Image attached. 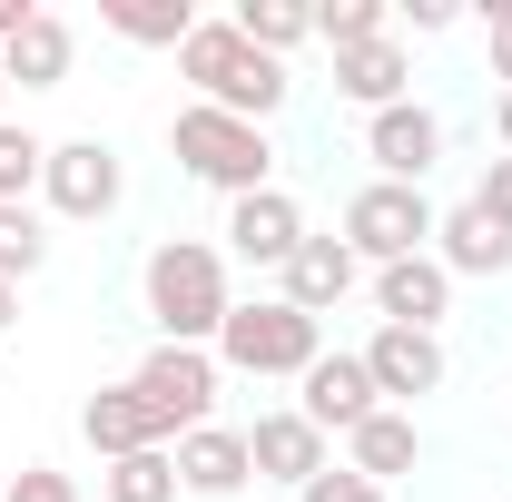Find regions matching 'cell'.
<instances>
[{
	"label": "cell",
	"mask_w": 512,
	"mask_h": 502,
	"mask_svg": "<svg viewBox=\"0 0 512 502\" xmlns=\"http://www.w3.org/2000/svg\"><path fill=\"white\" fill-rule=\"evenodd\" d=\"M365 493H375L365 473H345V463H325V473H316V483H306L296 502H365Z\"/></svg>",
	"instance_id": "cell-28"
},
{
	"label": "cell",
	"mask_w": 512,
	"mask_h": 502,
	"mask_svg": "<svg viewBox=\"0 0 512 502\" xmlns=\"http://www.w3.org/2000/svg\"><path fill=\"white\" fill-rule=\"evenodd\" d=\"M227 247L247 256V266H276L286 276V256L306 247V207L286 188H256V197H227Z\"/></svg>",
	"instance_id": "cell-10"
},
{
	"label": "cell",
	"mask_w": 512,
	"mask_h": 502,
	"mask_svg": "<svg viewBox=\"0 0 512 502\" xmlns=\"http://www.w3.org/2000/svg\"><path fill=\"white\" fill-rule=\"evenodd\" d=\"M365 375L384 404H414V394H444V335H414V325H375L365 335Z\"/></svg>",
	"instance_id": "cell-9"
},
{
	"label": "cell",
	"mask_w": 512,
	"mask_h": 502,
	"mask_svg": "<svg viewBox=\"0 0 512 502\" xmlns=\"http://www.w3.org/2000/svg\"><path fill=\"white\" fill-rule=\"evenodd\" d=\"M247 463H256V483H296V493H306V483L325 473V434L296 414V404H286V414H256L247 424Z\"/></svg>",
	"instance_id": "cell-14"
},
{
	"label": "cell",
	"mask_w": 512,
	"mask_h": 502,
	"mask_svg": "<svg viewBox=\"0 0 512 502\" xmlns=\"http://www.w3.org/2000/svg\"><path fill=\"white\" fill-rule=\"evenodd\" d=\"M434 197L424 188H384V178H365V188L345 197V247H355V266L375 276V266H404V256H434Z\"/></svg>",
	"instance_id": "cell-5"
},
{
	"label": "cell",
	"mask_w": 512,
	"mask_h": 502,
	"mask_svg": "<svg viewBox=\"0 0 512 502\" xmlns=\"http://www.w3.org/2000/svg\"><path fill=\"white\" fill-rule=\"evenodd\" d=\"M375 315L384 325H414V335H434L453 315V276L434 256H404V266H375Z\"/></svg>",
	"instance_id": "cell-17"
},
{
	"label": "cell",
	"mask_w": 512,
	"mask_h": 502,
	"mask_svg": "<svg viewBox=\"0 0 512 502\" xmlns=\"http://www.w3.org/2000/svg\"><path fill=\"white\" fill-rule=\"evenodd\" d=\"M10 325H20V286H0V335H10Z\"/></svg>",
	"instance_id": "cell-33"
},
{
	"label": "cell",
	"mask_w": 512,
	"mask_h": 502,
	"mask_svg": "<svg viewBox=\"0 0 512 502\" xmlns=\"http://www.w3.org/2000/svg\"><path fill=\"white\" fill-rule=\"evenodd\" d=\"M365 158H375L384 188H424V178H434V158H444V119H434L424 99L375 109V119H365Z\"/></svg>",
	"instance_id": "cell-8"
},
{
	"label": "cell",
	"mask_w": 512,
	"mask_h": 502,
	"mask_svg": "<svg viewBox=\"0 0 512 502\" xmlns=\"http://www.w3.org/2000/svg\"><path fill=\"white\" fill-rule=\"evenodd\" d=\"M434 266H444L453 286H463V276H512V227H493V217L463 197V207L434 217Z\"/></svg>",
	"instance_id": "cell-16"
},
{
	"label": "cell",
	"mask_w": 512,
	"mask_h": 502,
	"mask_svg": "<svg viewBox=\"0 0 512 502\" xmlns=\"http://www.w3.org/2000/svg\"><path fill=\"white\" fill-rule=\"evenodd\" d=\"M227 20H237V40L266 50V60H286L296 40H316V10H306V0H237Z\"/></svg>",
	"instance_id": "cell-22"
},
{
	"label": "cell",
	"mask_w": 512,
	"mask_h": 502,
	"mask_svg": "<svg viewBox=\"0 0 512 502\" xmlns=\"http://www.w3.org/2000/svg\"><path fill=\"white\" fill-rule=\"evenodd\" d=\"M335 99H355L365 119H375V109H404V99H414V60H404V40L335 50Z\"/></svg>",
	"instance_id": "cell-18"
},
{
	"label": "cell",
	"mask_w": 512,
	"mask_h": 502,
	"mask_svg": "<svg viewBox=\"0 0 512 502\" xmlns=\"http://www.w3.org/2000/svg\"><path fill=\"white\" fill-rule=\"evenodd\" d=\"M296 414H306L316 434H355L365 414H384L365 355H316V365H306V394H296Z\"/></svg>",
	"instance_id": "cell-11"
},
{
	"label": "cell",
	"mask_w": 512,
	"mask_h": 502,
	"mask_svg": "<svg viewBox=\"0 0 512 502\" xmlns=\"http://www.w3.org/2000/svg\"><path fill=\"white\" fill-rule=\"evenodd\" d=\"M168 158L188 168L197 188H217V197L276 188V148H266V128H256V119H227V109H207V99H188V109L168 119Z\"/></svg>",
	"instance_id": "cell-3"
},
{
	"label": "cell",
	"mask_w": 512,
	"mask_h": 502,
	"mask_svg": "<svg viewBox=\"0 0 512 502\" xmlns=\"http://www.w3.org/2000/svg\"><path fill=\"white\" fill-rule=\"evenodd\" d=\"M325 355V325L306 306H286V296H237V315L217 325V365L227 375H296L306 384V365Z\"/></svg>",
	"instance_id": "cell-4"
},
{
	"label": "cell",
	"mask_w": 512,
	"mask_h": 502,
	"mask_svg": "<svg viewBox=\"0 0 512 502\" xmlns=\"http://www.w3.org/2000/svg\"><path fill=\"white\" fill-rule=\"evenodd\" d=\"M79 434H89V453H99V463H128V453H168L158 414L138 404V384H99V394L79 404Z\"/></svg>",
	"instance_id": "cell-15"
},
{
	"label": "cell",
	"mask_w": 512,
	"mask_h": 502,
	"mask_svg": "<svg viewBox=\"0 0 512 502\" xmlns=\"http://www.w3.org/2000/svg\"><path fill=\"white\" fill-rule=\"evenodd\" d=\"M40 266H50L40 207H0V286H20V276H40Z\"/></svg>",
	"instance_id": "cell-24"
},
{
	"label": "cell",
	"mask_w": 512,
	"mask_h": 502,
	"mask_svg": "<svg viewBox=\"0 0 512 502\" xmlns=\"http://www.w3.org/2000/svg\"><path fill=\"white\" fill-rule=\"evenodd\" d=\"M69 60H79L69 20H60V10H40V20H30V30L0 50V79H10V89H60V79H69Z\"/></svg>",
	"instance_id": "cell-20"
},
{
	"label": "cell",
	"mask_w": 512,
	"mask_h": 502,
	"mask_svg": "<svg viewBox=\"0 0 512 502\" xmlns=\"http://www.w3.org/2000/svg\"><path fill=\"white\" fill-rule=\"evenodd\" d=\"M128 384H138V404L158 414V434L178 443V434H197V424H217V384H227V365H217L207 345H148Z\"/></svg>",
	"instance_id": "cell-6"
},
{
	"label": "cell",
	"mask_w": 512,
	"mask_h": 502,
	"mask_svg": "<svg viewBox=\"0 0 512 502\" xmlns=\"http://www.w3.org/2000/svg\"><path fill=\"white\" fill-rule=\"evenodd\" d=\"M168 453H178V493H197V502H237L256 483L247 434H237V424H197V434H178Z\"/></svg>",
	"instance_id": "cell-13"
},
{
	"label": "cell",
	"mask_w": 512,
	"mask_h": 502,
	"mask_svg": "<svg viewBox=\"0 0 512 502\" xmlns=\"http://www.w3.org/2000/svg\"><path fill=\"white\" fill-rule=\"evenodd\" d=\"M0 502H79V483H69L60 463H20V483H10Z\"/></svg>",
	"instance_id": "cell-27"
},
{
	"label": "cell",
	"mask_w": 512,
	"mask_h": 502,
	"mask_svg": "<svg viewBox=\"0 0 512 502\" xmlns=\"http://www.w3.org/2000/svg\"><path fill=\"white\" fill-rule=\"evenodd\" d=\"M138 296H148L158 345H207V355H217V325L237 315L227 247H207V237H158L148 266H138Z\"/></svg>",
	"instance_id": "cell-1"
},
{
	"label": "cell",
	"mask_w": 512,
	"mask_h": 502,
	"mask_svg": "<svg viewBox=\"0 0 512 502\" xmlns=\"http://www.w3.org/2000/svg\"><path fill=\"white\" fill-rule=\"evenodd\" d=\"M316 40H325V50H365V40H394V10H384V0H335V10H316Z\"/></svg>",
	"instance_id": "cell-26"
},
{
	"label": "cell",
	"mask_w": 512,
	"mask_h": 502,
	"mask_svg": "<svg viewBox=\"0 0 512 502\" xmlns=\"http://www.w3.org/2000/svg\"><path fill=\"white\" fill-rule=\"evenodd\" d=\"M40 168H50V138H30L20 119H0V207H30Z\"/></svg>",
	"instance_id": "cell-25"
},
{
	"label": "cell",
	"mask_w": 512,
	"mask_h": 502,
	"mask_svg": "<svg viewBox=\"0 0 512 502\" xmlns=\"http://www.w3.org/2000/svg\"><path fill=\"white\" fill-rule=\"evenodd\" d=\"M493 138H503V158H512V89H493Z\"/></svg>",
	"instance_id": "cell-32"
},
{
	"label": "cell",
	"mask_w": 512,
	"mask_h": 502,
	"mask_svg": "<svg viewBox=\"0 0 512 502\" xmlns=\"http://www.w3.org/2000/svg\"><path fill=\"white\" fill-rule=\"evenodd\" d=\"M414 463H424V434H414V414H394V404L365 414V424L345 434V473H365L375 493L394 483V473H414Z\"/></svg>",
	"instance_id": "cell-19"
},
{
	"label": "cell",
	"mask_w": 512,
	"mask_h": 502,
	"mask_svg": "<svg viewBox=\"0 0 512 502\" xmlns=\"http://www.w3.org/2000/svg\"><path fill=\"white\" fill-rule=\"evenodd\" d=\"M483 50H493V79L512 89V0H493V10H483Z\"/></svg>",
	"instance_id": "cell-30"
},
{
	"label": "cell",
	"mask_w": 512,
	"mask_h": 502,
	"mask_svg": "<svg viewBox=\"0 0 512 502\" xmlns=\"http://www.w3.org/2000/svg\"><path fill=\"white\" fill-rule=\"evenodd\" d=\"M0 119H10V79H0Z\"/></svg>",
	"instance_id": "cell-34"
},
{
	"label": "cell",
	"mask_w": 512,
	"mask_h": 502,
	"mask_svg": "<svg viewBox=\"0 0 512 502\" xmlns=\"http://www.w3.org/2000/svg\"><path fill=\"white\" fill-rule=\"evenodd\" d=\"M365 502H394V493H365Z\"/></svg>",
	"instance_id": "cell-35"
},
{
	"label": "cell",
	"mask_w": 512,
	"mask_h": 502,
	"mask_svg": "<svg viewBox=\"0 0 512 502\" xmlns=\"http://www.w3.org/2000/svg\"><path fill=\"white\" fill-rule=\"evenodd\" d=\"M99 493L109 502H178V453H128L99 473Z\"/></svg>",
	"instance_id": "cell-23"
},
{
	"label": "cell",
	"mask_w": 512,
	"mask_h": 502,
	"mask_svg": "<svg viewBox=\"0 0 512 502\" xmlns=\"http://www.w3.org/2000/svg\"><path fill=\"white\" fill-rule=\"evenodd\" d=\"M355 286H365V266H355V247H345V237H316V227H306V247L286 256V276H276V296H286V306H306L316 325H325L335 306H345Z\"/></svg>",
	"instance_id": "cell-12"
},
{
	"label": "cell",
	"mask_w": 512,
	"mask_h": 502,
	"mask_svg": "<svg viewBox=\"0 0 512 502\" xmlns=\"http://www.w3.org/2000/svg\"><path fill=\"white\" fill-rule=\"evenodd\" d=\"M404 20H414V40H444L463 10H453V0H404Z\"/></svg>",
	"instance_id": "cell-31"
},
{
	"label": "cell",
	"mask_w": 512,
	"mask_h": 502,
	"mask_svg": "<svg viewBox=\"0 0 512 502\" xmlns=\"http://www.w3.org/2000/svg\"><path fill=\"white\" fill-rule=\"evenodd\" d=\"M178 79H188L207 109H227V119H276L286 99H296V79H286V60H266V50H247L237 40V20H197L188 50H178Z\"/></svg>",
	"instance_id": "cell-2"
},
{
	"label": "cell",
	"mask_w": 512,
	"mask_h": 502,
	"mask_svg": "<svg viewBox=\"0 0 512 502\" xmlns=\"http://www.w3.org/2000/svg\"><path fill=\"white\" fill-rule=\"evenodd\" d=\"M99 30H119L128 50H188L197 10L188 0H99Z\"/></svg>",
	"instance_id": "cell-21"
},
{
	"label": "cell",
	"mask_w": 512,
	"mask_h": 502,
	"mask_svg": "<svg viewBox=\"0 0 512 502\" xmlns=\"http://www.w3.org/2000/svg\"><path fill=\"white\" fill-rule=\"evenodd\" d=\"M40 197H50V217H69V227H99V217H109V207L128 197L119 148H109V138H50Z\"/></svg>",
	"instance_id": "cell-7"
},
{
	"label": "cell",
	"mask_w": 512,
	"mask_h": 502,
	"mask_svg": "<svg viewBox=\"0 0 512 502\" xmlns=\"http://www.w3.org/2000/svg\"><path fill=\"white\" fill-rule=\"evenodd\" d=\"M473 207H483L493 227H512V158H493V168H483V188H473Z\"/></svg>",
	"instance_id": "cell-29"
}]
</instances>
